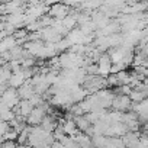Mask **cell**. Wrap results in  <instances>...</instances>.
<instances>
[{
    "label": "cell",
    "mask_w": 148,
    "mask_h": 148,
    "mask_svg": "<svg viewBox=\"0 0 148 148\" xmlns=\"http://www.w3.org/2000/svg\"><path fill=\"white\" fill-rule=\"evenodd\" d=\"M112 65H113V62H112V60H110L109 55H103V57H100L99 64H97L99 74H100V76H108V74L112 71Z\"/></svg>",
    "instance_id": "cell-2"
},
{
    "label": "cell",
    "mask_w": 148,
    "mask_h": 148,
    "mask_svg": "<svg viewBox=\"0 0 148 148\" xmlns=\"http://www.w3.org/2000/svg\"><path fill=\"white\" fill-rule=\"evenodd\" d=\"M51 15L61 18V16L67 15V8H65V6H62V5H61V6H54V10H51Z\"/></svg>",
    "instance_id": "cell-3"
},
{
    "label": "cell",
    "mask_w": 148,
    "mask_h": 148,
    "mask_svg": "<svg viewBox=\"0 0 148 148\" xmlns=\"http://www.w3.org/2000/svg\"><path fill=\"white\" fill-rule=\"evenodd\" d=\"M131 102H132V99L129 97V95H119V96H115V99H113V108L116 109V110H126L129 106H131Z\"/></svg>",
    "instance_id": "cell-1"
}]
</instances>
